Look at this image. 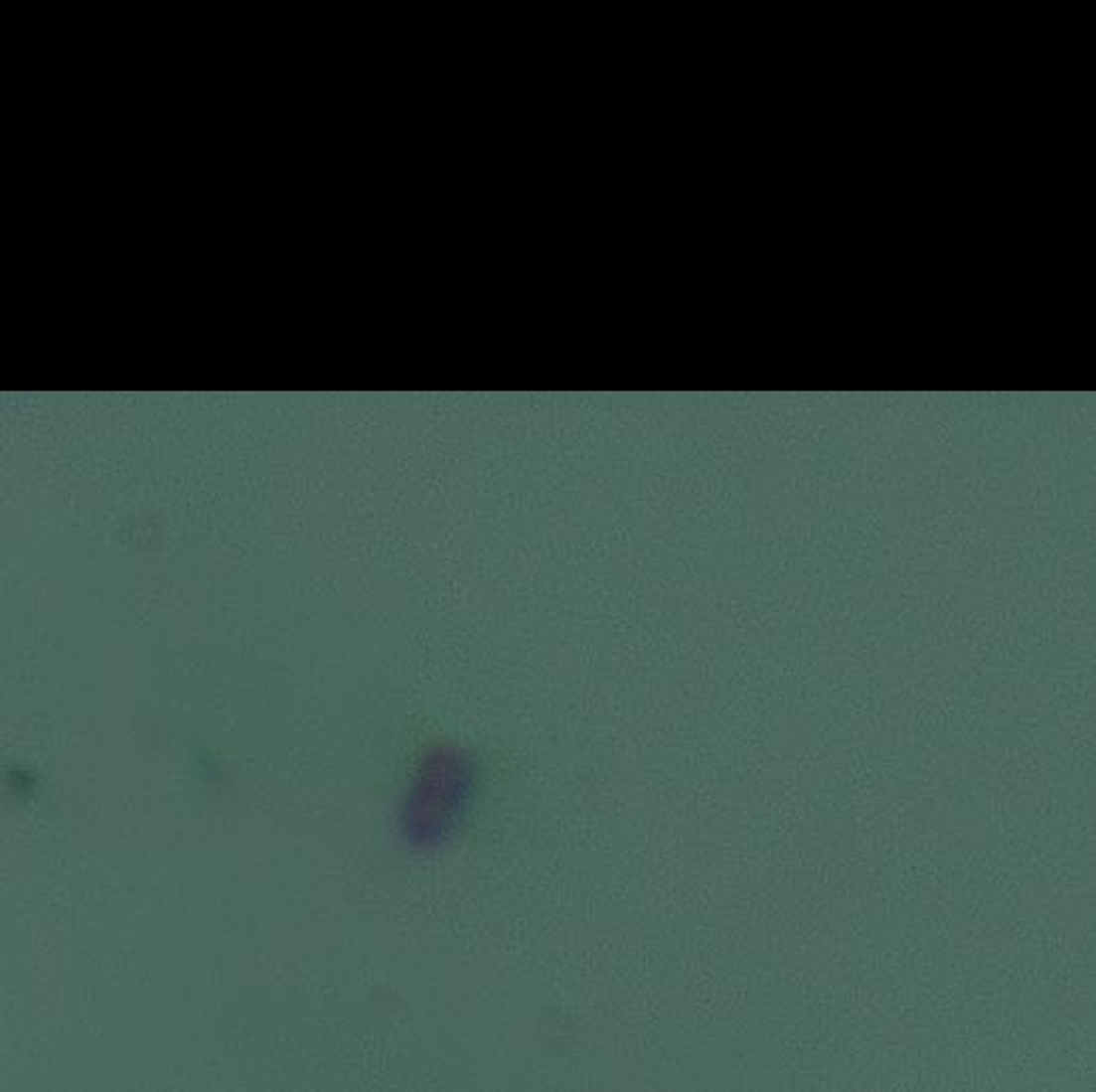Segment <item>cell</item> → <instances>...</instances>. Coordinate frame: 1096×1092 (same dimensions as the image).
<instances>
[{
    "label": "cell",
    "instance_id": "cell-1",
    "mask_svg": "<svg viewBox=\"0 0 1096 1092\" xmlns=\"http://www.w3.org/2000/svg\"><path fill=\"white\" fill-rule=\"evenodd\" d=\"M853 774L865 782L909 784L916 780L918 761L907 750L862 752L853 763Z\"/></svg>",
    "mask_w": 1096,
    "mask_h": 1092
},
{
    "label": "cell",
    "instance_id": "cell-2",
    "mask_svg": "<svg viewBox=\"0 0 1096 1092\" xmlns=\"http://www.w3.org/2000/svg\"><path fill=\"white\" fill-rule=\"evenodd\" d=\"M816 814L825 821H844L853 810V795L851 789L844 782L838 780H825L818 787L816 799Z\"/></svg>",
    "mask_w": 1096,
    "mask_h": 1092
},
{
    "label": "cell",
    "instance_id": "cell-3",
    "mask_svg": "<svg viewBox=\"0 0 1096 1092\" xmlns=\"http://www.w3.org/2000/svg\"><path fill=\"white\" fill-rule=\"evenodd\" d=\"M988 789L982 782H956L950 791V808L954 817L980 819L986 812Z\"/></svg>",
    "mask_w": 1096,
    "mask_h": 1092
},
{
    "label": "cell",
    "instance_id": "cell-4",
    "mask_svg": "<svg viewBox=\"0 0 1096 1092\" xmlns=\"http://www.w3.org/2000/svg\"><path fill=\"white\" fill-rule=\"evenodd\" d=\"M1054 929L1045 918H1030L1022 927V944L1030 952H1043L1054 940Z\"/></svg>",
    "mask_w": 1096,
    "mask_h": 1092
}]
</instances>
